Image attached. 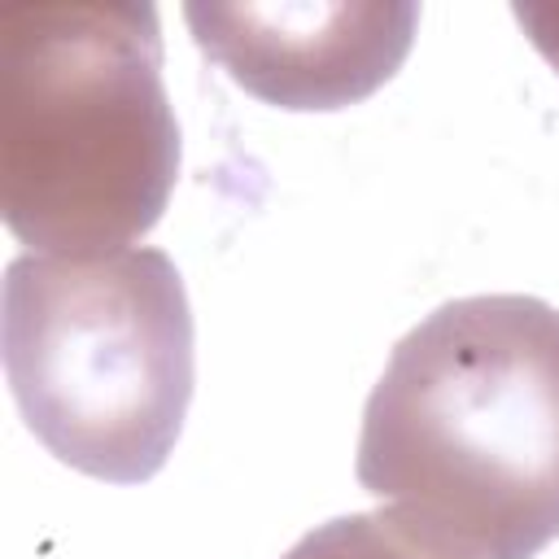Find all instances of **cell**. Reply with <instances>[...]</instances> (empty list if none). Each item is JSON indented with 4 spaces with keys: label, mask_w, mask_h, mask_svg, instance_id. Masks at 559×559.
I'll return each instance as SVG.
<instances>
[{
    "label": "cell",
    "mask_w": 559,
    "mask_h": 559,
    "mask_svg": "<svg viewBox=\"0 0 559 559\" xmlns=\"http://www.w3.org/2000/svg\"><path fill=\"white\" fill-rule=\"evenodd\" d=\"M358 485L441 559H537L559 537V310L459 297L376 380Z\"/></svg>",
    "instance_id": "cell-1"
},
{
    "label": "cell",
    "mask_w": 559,
    "mask_h": 559,
    "mask_svg": "<svg viewBox=\"0 0 559 559\" xmlns=\"http://www.w3.org/2000/svg\"><path fill=\"white\" fill-rule=\"evenodd\" d=\"M179 175L153 4L0 17V214L26 253H109L157 227Z\"/></svg>",
    "instance_id": "cell-2"
},
{
    "label": "cell",
    "mask_w": 559,
    "mask_h": 559,
    "mask_svg": "<svg viewBox=\"0 0 559 559\" xmlns=\"http://www.w3.org/2000/svg\"><path fill=\"white\" fill-rule=\"evenodd\" d=\"M0 349L26 428L66 467L109 485L166 467L192 402V310L162 249L17 253Z\"/></svg>",
    "instance_id": "cell-3"
},
{
    "label": "cell",
    "mask_w": 559,
    "mask_h": 559,
    "mask_svg": "<svg viewBox=\"0 0 559 559\" xmlns=\"http://www.w3.org/2000/svg\"><path fill=\"white\" fill-rule=\"evenodd\" d=\"M201 52L249 96L280 109H345L384 87L419 4H188Z\"/></svg>",
    "instance_id": "cell-4"
},
{
    "label": "cell",
    "mask_w": 559,
    "mask_h": 559,
    "mask_svg": "<svg viewBox=\"0 0 559 559\" xmlns=\"http://www.w3.org/2000/svg\"><path fill=\"white\" fill-rule=\"evenodd\" d=\"M284 559H441V555L406 537L384 511H358L310 528L293 550H284Z\"/></svg>",
    "instance_id": "cell-5"
},
{
    "label": "cell",
    "mask_w": 559,
    "mask_h": 559,
    "mask_svg": "<svg viewBox=\"0 0 559 559\" xmlns=\"http://www.w3.org/2000/svg\"><path fill=\"white\" fill-rule=\"evenodd\" d=\"M511 13H515V22L524 26L528 44H533V48L555 66V74H559V4H515Z\"/></svg>",
    "instance_id": "cell-6"
}]
</instances>
